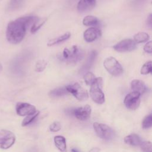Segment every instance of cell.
<instances>
[{
	"mask_svg": "<svg viewBox=\"0 0 152 152\" xmlns=\"http://www.w3.org/2000/svg\"><path fill=\"white\" fill-rule=\"evenodd\" d=\"M39 20L35 16L20 17L10 22L7 26L6 36L8 41L12 44H18L24 39L26 30Z\"/></svg>",
	"mask_w": 152,
	"mask_h": 152,
	"instance_id": "cell-1",
	"label": "cell"
},
{
	"mask_svg": "<svg viewBox=\"0 0 152 152\" xmlns=\"http://www.w3.org/2000/svg\"><path fill=\"white\" fill-rule=\"evenodd\" d=\"M84 56V52L76 45L69 48H65L61 59L69 64H75L81 60Z\"/></svg>",
	"mask_w": 152,
	"mask_h": 152,
	"instance_id": "cell-2",
	"label": "cell"
},
{
	"mask_svg": "<svg viewBox=\"0 0 152 152\" xmlns=\"http://www.w3.org/2000/svg\"><path fill=\"white\" fill-rule=\"evenodd\" d=\"M103 80L102 77L96 78L93 83L90 85V94L91 99L95 103L101 104L104 102V94L102 91Z\"/></svg>",
	"mask_w": 152,
	"mask_h": 152,
	"instance_id": "cell-3",
	"label": "cell"
},
{
	"mask_svg": "<svg viewBox=\"0 0 152 152\" xmlns=\"http://www.w3.org/2000/svg\"><path fill=\"white\" fill-rule=\"evenodd\" d=\"M103 65L107 71L113 76H120L123 72V68L121 65L113 57L106 58L103 62Z\"/></svg>",
	"mask_w": 152,
	"mask_h": 152,
	"instance_id": "cell-4",
	"label": "cell"
},
{
	"mask_svg": "<svg viewBox=\"0 0 152 152\" xmlns=\"http://www.w3.org/2000/svg\"><path fill=\"white\" fill-rule=\"evenodd\" d=\"M65 88L68 93L72 94L80 101H84L87 100L88 98L87 91L81 87L78 83L68 85Z\"/></svg>",
	"mask_w": 152,
	"mask_h": 152,
	"instance_id": "cell-5",
	"label": "cell"
},
{
	"mask_svg": "<svg viewBox=\"0 0 152 152\" xmlns=\"http://www.w3.org/2000/svg\"><path fill=\"white\" fill-rule=\"evenodd\" d=\"M93 126L96 134L100 138L105 140H109L113 138L114 135L113 131L108 125L101 123L94 122Z\"/></svg>",
	"mask_w": 152,
	"mask_h": 152,
	"instance_id": "cell-6",
	"label": "cell"
},
{
	"mask_svg": "<svg viewBox=\"0 0 152 152\" xmlns=\"http://www.w3.org/2000/svg\"><path fill=\"white\" fill-rule=\"evenodd\" d=\"M15 141V136L13 132L6 129L0 131V148L8 149L10 148Z\"/></svg>",
	"mask_w": 152,
	"mask_h": 152,
	"instance_id": "cell-7",
	"label": "cell"
},
{
	"mask_svg": "<svg viewBox=\"0 0 152 152\" xmlns=\"http://www.w3.org/2000/svg\"><path fill=\"white\" fill-rule=\"evenodd\" d=\"M140 96L139 93L134 91L128 94L124 101L125 106L130 110L137 109L140 104Z\"/></svg>",
	"mask_w": 152,
	"mask_h": 152,
	"instance_id": "cell-8",
	"label": "cell"
},
{
	"mask_svg": "<svg viewBox=\"0 0 152 152\" xmlns=\"http://www.w3.org/2000/svg\"><path fill=\"white\" fill-rule=\"evenodd\" d=\"M136 43L132 39H124L113 46V49L117 52H125L134 50L136 48Z\"/></svg>",
	"mask_w": 152,
	"mask_h": 152,
	"instance_id": "cell-9",
	"label": "cell"
},
{
	"mask_svg": "<svg viewBox=\"0 0 152 152\" xmlns=\"http://www.w3.org/2000/svg\"><path fill=\"white\" fill-rule=\"evenodd\" d=\"M17 114L19 116H27L34 113L37 110L36 107L30 103L18 102L15 107Z\"/></svg>",
	"mask_w": 152,
	"mask_h": 152,
	"instance_id": "cell-10",
	"label": "cell"
},
{
	"mask_svg": "<svg viewBox=\"0 0 152 152\" xmlns=\"http://www.w3.org/2000/svg\"><path fill=\"white\" fill-rule=\"evenodd\" d=\"M91 113V109L90 106L87 104L84 106L79 107L72 110L73 115L79 120L86 121L87 120Z\"/></svg>",
	"mask_w": 152,
	"mask_h": 152,
	"instance_id": "cell-11",
	"label": "cell"
},
{
	"mask_svg": "<svg viewBox=\"0 0 152 152\" xmlns=\"http://www.w3.org/2000/svg\"><path fill=\"white\" fill-rule=\"evenodd\" d=\"M100 35L101 32L99 29L96 27H90L84 32L83 37L87 42H92L100 37Z\"/></svg>",
	"mask_w": 152,
	"mask_h": 152,
	"instance_id": "cell-12",
	"label": "cell"
},
{
	"mask_svg": "<svg viewBox=\"0 0 152 152\" xmlns=\"http://www.w3.org/2000/svg\"><path fill=\"white\" fill-rule=\"evenodd\" d=\"M96 0H80L77 4V10L83 12L90 11L96 5Z\"/></svg>",
	"mask_w": 152,
	"mask_h": 152,
	"instance_id": "cell-13",
	"label": "cell"
},
{
	"mask_svg": "<svg viewBox=\"0 0 152 152\" xmlns=\"http://www.w3.org/2000/svg\"><path fill=\"white\" fill-rule=\"evenodd\" d=\"M131 87L132 91L137 92L140 95L144 94L147 90V87L145 83L140 80H132L131 83Z\"/></svg>",
	"mask_w": 152,
	"mask_h": 152,
	"instance_id": "cell-14",
	"label": "cell"
},
{
	"mask_svg": "<svg viewBox=\"0 0 152 152\" xmlns=\"http://www.w3.org/2000/svg\"><path fill=\"white\" fill-rule=\"evenodd\" d=\"M96 56H97V52L95 51V50H92L87 61H86V62L84 64V65L82 66V68L80 69V73H83V74H84L85 72L87 71L88 69H90V68L91 67V66L93 65L95 59H96Z\"/></svg>",
	"mask_w": 152,
	"mask_h": 152,
	"instance_id": "cell-15",
	"label": "cell"
},
{
	"mask_svg": "<svg viewBox=\"0 0 152 152\" xmlns=\"http://www.w3.org/2000/svg\"><path fill=\"white\" fill-rule=\"evenodd\" d=\"M124 142L132 146H139L141 143V140L140 137L136 134H131L124 138Z\"/></svg>",
	"mask_w": 152,
	"mask_h": 152,
	"instance_id": "cell-16",
	"label": "cell"
},
{
	"mask_svg": "<svg viewBox=\"0 0 152 152\" xmlns=\"http://www.w3.org/2000/svg\"><path fill=\"white\" fill-rule=\"evenodd\" d=\"M54 143L56 148L61 152L66 151V140L64 137L62 135H56L54 137Z\"/></svg>",
	"mask_w": 152,
	"mask_h": 152,
	"instance_id": "cell-17",
	"label": "cell"
},
{
	"mask_svg": "<svg viewBox=\"0 0 152 152\" xmlns=\"http://www.w3.org/2000/svg\"><path fill=\"white\" fill-rule=\"evenodd\" d=\"M71 36V34L69 32H66L65 33H64V34L56 37V38H54L53 39H51L50 40L47 45L48 46H53V45H56V44H59L60 43H62L66 40H68Z\"/></svg>",
	"mask_w": 152,
	"mask_h": 152,
	"instance_id": "cell-18",
	"label": "cell"
},
{
	"mask_svg": "<svg viewBox=\"0 0 152 152\" xmlns=\"http://www.w3.org/2000/svg\"><path fill=\"white\" fill-rule=\"evenodd\" d=\"M99 23L98 18L93 15H87L83 20V24L86 26H97Z\"/></svg>",
	"mask_w": 152,
	"mask_h": 152,
	"instance_id": "cell-19",
	"label": "cell"
},
{
	"mask_svg": "<svg viewBox=\"0 0 152 152\" xmlns=\"http://www.w3.org/2000/svg\"><path fill=\"white\" fill-rule=\"evenodd\" d=\"M68 93L65 87H58L51 90L49 92V96L52 97H61L65 95H66Z\"/></svg>",
	"mask_w": 152,
	"mask_h": 152,
	"instance_id": "cell-20",
	"label": "cell"
},
{
	"mask_svg": "<svg viewBox=\"0 0 152 152\" xmlns=\"http://www.w3.org/2000/svg\"><path fill=\"white\" fill-rule=\"evenodd\" d=\"M25 0H10L8 5V10L9 11H15L21 8Z\"/></svg>",
	"mask_w": 152,
	"mask_h": 152,
	"instance_id": "cell-21",
	"label": "cell"
},
{
	"mask_svg": "<svg viewBox=\"0 0 152 152\" xmlns=\"http://www.w3.org/2000/svg\"><path fill=\"white\" fill-rule=\"evenodd\" d=\"M150 38L149 35L145 32H139L134 36V41L137 43H141L147 41Z\"/></svg>",
	"mask_w": 152,
	"mask_h": 152,
	"instance_id": "cell-22",
	"label": "cell"
},
{
	"mask_svg": "<svg viewBox=\"0 0 152 152\" xmlns=\"http://www.w3.org/2000/svg\"><path fill=\"white\" fill-rule=\"evenodd\" d=\"M40 112L39 111H36L34 113L31 114V115H27L22 121L21 123V125L23 126H27L28 125H29L30 124H31L39 115Z\"/></svg>",
	"mask_w": 152,
	"mask_h": 152,
	"instance_id": "cell-23",
	"label": "cell"
},
{
	"mask_svg": "<svg viewBox=\"0 0 152 152\" xmlns=\"http://www.w3.org/2000/svg\"><path fill=\"white\" fill-rule=\"evenodd\" d=\"M152 71V62L148 61L145 62L141 67L140 72L142 75H146L151 72Z\"/></svg>",
	"mask_w": 152,
	"mask_h": 152,
	"instance_id": "cell-24",
	"label": "cell"
},
{
	"mask_svg": "<svg viewBox=\"0 0 152 152\" xmlns=\"http://www.w3.org/2000/svg\"><path fill=\"white\" fill-rule=\"evenodd\" d=\"M46 21V18H43V19L39 18V20L32 25L31 28V32L32 33H36L44 24Z\"/></svg>",
	"mask_w": 152,
	"mask_h": 152,
	"instance_id": "cell-25",
	"label": "cell"
},
{
	"mask_svg": "<svg viewBox=\"0 0 152 152\" xmlns=\"http://www.w3.org/2000/svg\"><path fill=\"white\" fill-rule=\"evenodd\" d=\"M152 125V116L151 114L146 116L142 121V128L143 129H148Z\"/></svg>",
	"mask_w": 152,
	"mask_h": 152,
	"instance_id": "cell-26",
	"label": "cell"
},
{
	"mask_svg": "<svg viewBox=\"0 0 152 152\" xmlns=\"http://www.w3.org/2000/svg\"><path fill=\"white\" fill-rule=\"evenodd\" d=\"M48 62L46 61L44 59H40L37 62L35 66V70L37 72H42L46 68Z\"/></svg>",
	"mask_w": 152,
	"mask_h": 152,
	"instance_id": "cell-27",
	"label": "cell"
},
{
	"mask_svg": "<svg viewBox=\"0 0 152 152\" xmlns=\"http://www.w3.org/2000/svg\"><path fill=\"white\" fill-rule=\"evenodd\" d=\"M96 77L91 72H87L84 75V80L87 85H91L94 81Z\"/></svg>",
	"mask_w": 152,
	"mask_h": 152,
	"instance_id": "cell-28",
	"label": "cell"
},
{
	"mask_svg": "<svg viewBox=\"0 0 152 152\" xmlns=\"http://www.w3.org/2000/svg\"><path fill=\"white\" fill-rule=\"evenodd\" d=\"M140 146L142 152H152L151 143L149 141H145L141 142Z\"/></svg>",
	"mask_w": 152,
	"mask_h": 152,
	"instance_id": "cell-29",
	"label": "cell"
},
{
	"mask_svg": "<svg viewBox=\"0 0 152 152\" xmlns=\"http://www.w3.org/2000/svg\"><path fill=\"white\" fill-rule=\"evenodd\" d=\"M61 129V123L58 121H55L49 126V130L51 132H58Z\"/></svg>",
	"mask_w": 152,
	"mask_h": 152,
	"instance_id": "cell-30",
	"label": "cell"
},
{
	"mask_svg": "<svg viewBox=\"0 0 152 152\" xmlns=\"http://www.w3.org/2000/svg\"><path fill=\"white\" fill-rule=\"evenodd\" d=\"M151 46H152V43L151 41H150L147 42L144 46V50L148 53H152Z\"/></svg>",
	"mask_w": 152,
	"mask_h": 152,
	"instance_id": "cell-31",
	"label": "cell"
},
{
	"mask_svg": "<svg viewBox=\"0 0 152 152\" xmlns=\"http://www.w3.org/2000/svg\"><path fill=\"white\" fill-rule=\"evenodd\" d=\"M147 25L150 28L152 27V14H150L147 19Z\"/></svg>",
	"mask_w": 152,
	"mask_h": 152,
	"instance_id": "cell-32",
	"label": "cell"
},
{
	"mask_svg": "<svg viewBox=\"0 0 152 152\" xmlns=\"http://www.w3.org/2000/svg\"><path fill=\"white\" fill-rule=\"evenodd\" d=\"M100 149L99 147H93L88 152H100Z\"/></svg>",
	"mask_w": 152,
	"mask_h": 152,
	"instance_id": "cell-33",
	"label": "cell"
},
{
	"mask_svg": "<svg viewBox=\"0 0 152 152\" xmlns=\"http://www.w3.org/2000/svg\"><path fill=\"white\" fill-rule=\"evenodd\" d=\"M2 66L1 64L0 63V72L2 71Z\"/></svg>",
	"mask_w": 152,
	"mask_h": 152,
	"instance_id": "cell-34",
	"label": "cell"
},
{
	"mask_svg": "<svg viewBox=\"0 0 152 152\" xmlns=\"http://www.w3.org/2000/svg\"><path fill=\"white\" fill-rule=\"evenodd\" d=\"M71 152H77V151L75 150V149H72L71 150Z\"/></svg>",
	"mask_w": 152,
	"mask_h": 152,
	"instance_id": "cell-35",
	"label": "cell"
}]
</instances>
